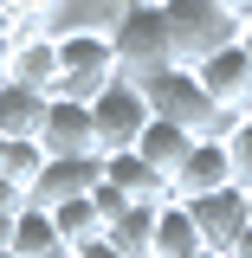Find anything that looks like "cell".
<instances>
[{
	"label": "cell",
	"mask_w": 252,
	"mask_h": 258,
	"mask_svg": "<svg viewBox=\"0 0 252 258\" xmlns=\"http://www.w3.org/2000/svg\"><path fill=\"white\" fill-rule=\"evenodd\" d=\"M117 78H123V58H117V45H110V26L65 20L59 26V97L91 103V97H104Z\"/></svg>",
	"instance_id": "cell-1"
},
{
	"label": "cell",
	"mask_w": 252,
	"mask_h": 258,
	"mask_svg": "<svg viewBox=\"0 0 252 258\" xmlns=\"http://www.w3.org/2000/svg\"><path fill=\"white\" fill-rule=\"evenodd\" d=\"M142 97H149V116L181 123V129H194V136H226V129H233L220 110H214V97L200 91L194 64H162V71H149V78H142Z\"/></svg>",
	"instance_id": "cell-2"
},
{
	"label": "cell",
	"mask_w": 252,
	"mask_h": 258,
	"mask_svg": "<svg viewBox=\"0 0 252 258\" xmlns=\"http://www.w3.org/2000/svg\"><path fill=\"white\" fill-rule=\"evenodd\" d=\"M110 45L123 58V78H136V84L162 64H175V39H168V20H162L156 0H123L110 20Z\"/></svg>",
	"instance_id": "cell-3"
},
{
	"label": "cell",
	"mask_w": 252,
	"mask_h": 258,
	"mask_svg": "<svg viewBox=\"0 0 252 258\" xmlns=\"http://www.w3.org/2000/svg\"><path fill=\"white\" fill-rule=\"evenodd\" d=\"M168 39H175V64H200L207 52H220L239 39V13H226L220 0H156Z\"/></svg>",
	"instance_id": "cell-4"
},
{
	"label": "cell",
	"mask_w": 252,
	"mask_h": 258,
	"mask_svg": "<svg viewBox=\"0 0 252 258\" xmlns=\"http://www.w3.org/2000/svg\"><path fill=\"white\" fill-rule=\"evenodd\" d=\"M91 123H97V149L117 155V149H136L142 129H149V97L136 78H117L104 97H91Z\"/></svg>",
	"instance_id": "cell-5"
},
{
	"label": "cell",
	"mask_w": 252,
	"mask_h": 258,
	"mask_svg": "<svg viewBox=\"0 0 252 258\" xmlns=\"http://www.w3.org/2000/svg\"><path fill=\"white\" fill-rule=\"evenodd\" d=\"M194 78H200V91L214 97V110H220L226 123L252 116V52L239 45V39L220 45V52H207V58L194 64Z\"/></svg>",
	"instance_id": "cell-6"
},
{
	"label": "cell",
	"mask_w": 252,
	"mask_h": 258,
	"mask_svg": "<svg viewBox=\"0 0 252 258\" xmlns=\"http://www.w3.org/2000/svg\"><path fill=\"white\" fill-rule=\"evenodd\" d=\"M194 226H200V252H233L239 239L252 232V213H246V187H220V194H200L188 200Z\"/></svg>",
	"instance_id": "cell-7"
},
{
	"label": "cell",
	"mask_w": 252,
	"mask_h": 258,
	"mask_svg": "<svg viewBox=\"0 0 252 258\" xmlns=\"http://www.w3.org/2000/svg\"><path fill=\"white\" fill-rule=\"evenodd\" d=\"M220 187H239L233 181V149H226V136H200L181 161V174H175V200H200V194H220Z\"/></svg>",
	"instance_id": "cell-8"
},
{
	"label": "cell",
	"mask_w": 252,
	"mask_h": 258,
	"mask_svg": "<svg viewBox=\"0 0 252 258\" xmlns=\"http://www.w3.org/2000/svg\"><path fill=\"white\" fill-rule=\"evenodd\" d=\"M104 181V155H52L45 174L32 181V207H65V200H84V194Z\"/></svg>",
	"instance_id": "cell-9"
},
{
	"label": "cell",
	"mask_w": 252,
	"mask_h": 258,
	"mask_svg": "<svg viewBox=\"0 0 252 258\" xmlns=\"http://www.w3.org/2000/svg\"><path fill=\"white\" fill-rule=\"evenodd\" d=\"M39 142H45V155H104V149H97L91 103H78V97H52V103H45Z\"/></svg>",
	"instance_id": "cell-10"
},
{
	"label": "cell",
	"mask_w": 252,
	"mask_h": 258,
	"mask_svg": "<svg viewBox=\"0 0 252 258\" xmlns=\"http://www.w3.org/2000/svg\"><path fill=\"white\" fill-rule=\"evenodd\" d=\"M7 78H20V84H32V91L59 97V32L52 26H26L20 45H13V71H7Z\"/></svg>",
	"instance_id": "cell-11"
},
{
	"label": "cell",
	"mask_w": 252,
	"mask_h": 258,
	"mask_svg": "<svg viewBox=\"0 0 252 258\" xmlns=\"http://www.w3.org/2000/svg\"><path fill=\"white\" fill-rule=\"evenodd\" d=\"M45 103H52L45 91H32L20 78H0V136H7V142H39Z\"/></svg>",
	"instance_id": "cell-12"
},
{
	"label": "cell",
	"mask_w": 252,
	"mask_h": 258,
	"mask_svg": "<svg viewBox=\"0 0 252 258\" xmlns=\"http://www.w3.org/2000/svg\"><path fill=\"white\" fill-rule=\"evenodd\" d=\"M200 142L194 129H181V123H162V116H149V129H142V142H136V155L156 168L162 181L175 187V174H181V161H188V149Z\"/></svg>",
	"instance_id": "cell-13"
},
{
	"label": "cell",
	"mask_w": 252,
	"mask_h": 258,
	"mask_svg": "<svg viewBox=\"0 0 252 258\" xmlns=\"http://www.w3.org/2000/svg\"><path fill=\"white\" fill-rule=\"evenodd\" d=\"M104 181L110 187H123L129 200H142V207H162V200H175V187L162 181L149 161L136 155V149H117V155H104Z\"/></svg>",
	"instance_id": "cell-14"
},
{
	"label": "cell",
	"mask_w": 252,
	"mask_h": 258,
	"mask_svg": "<svg viewBox=\"0 0 252 258\" xmlns=\"http://www.w3.org/2000/svg\"><path fill=\"white\" fill-rule=\"evenodd\" d=\"M13 258H71V245H65L59 220L45 213V207H20V220H13Z\"/></svg>",
	"instance_id": "cell-15"
},
{
	"label": "cell",
	"mask_w": 252,
	"mask_h": 258,
	"mask_svg": "<svg viewBox=\"0 0 252 258\" xmlns=\"http://www.w3.org/2000/svg\"><path fill=\"white\" fill-rule=\"evenodd\" d=\"M200 252V226H194L188 200H162L156 207V258H194Z\"/></svg>",
	"instance_id": "cell-16"
},
{
	"label": "cell",
	"mask_w": 252,
	"mask_h": 258,
	"mask_svg": "<svg viewBox=\"0 0 252 258\" xmlns=\"http://www.w3.org/2000/svg\"><path fill=\"white\" fill-rule=\"evenodd\" d=\"M45 142H7L0 136V181H13V187H26V200H32V181L45 174Z\"/></svg>",
	"instance_id": "cell-17"
},
{
	"label": "cell",
	"mask_w": 252,
	"mask_h": 258,
	"mask_svg": "<svg viewBox=\"0 0 252 258\" xmlns=\"http://www.w3.org/2000/svg\"><path fill=\"white\" fill-rule=\"evenodd\" d=\"M52 220H59V232H65V245H71V252H78V245H91V239H104V220H97L91 194H84V200H65V207H52Z\"/></svg>",
	"instance_id": "cell-18"
},
{
	"label": "cell",
	"mask_w": 252,
	"mask_h": 258,
	"mask_svg": "<svg viewBox=\"0 0 252 258\" xmlns=\"http://www.w3.org/2000/svg\"><path fill=\"white\" fill-rule=\"evenodd\" d=\"M7 13H13V26L26 32V26H52L59 32V13H65V0H0Z\"/></svg>",
	"instance_id": "cell-19"
},
{
	"label": "cell",
	"mask_w": 252,
	"mask_h": 258,
	"mask_svg": "<svg viewBox=\"0 0 252 258\" xmlns=\"http://www.w3.org/2000/svg\"><path fill=\"white\" fill-rule=\"evenodd\" d=\"M226 149H233V181L252 187V116H239V123L226 129Z\"/></svg>",
	"instance_id": "cell-20"
},
{
	"label": "cell",
	"mask_w": 252,
	"mask_h": 258,
	"mask_svg": "<svg viewBox=\"0 0 252 258\" xmlns=\"http://www.w3.org/2000/svg\"><path fill=\"white\" fill-rule=\"evenodd\" d=\"M91 207H97V220H104V232H110V226L123 220V213L136 207V200H129L123 187H110V181H97V187H91Z\"/></svg>",
	"instance_id": "cell-21"
},
{
	"label": "cell",
	"mask_w": 252,
	"mask_h": 258,
	"mask_svg": "<svg viewBox=\"0 0 252 258\" xmlns=\"http://www.w3.org/2000/svg\"><path fill=\"white\" fill-rule=\"evenodd\" d=\"M78 258H123V252H117L110 239H91V245H78Z\"/></svg>",
	"instance_id": "cell-22"
},
{
	"label": "cell",
	"mask_w": 252,
	"mask_h": 258,
	"mask_svg": "<svg viewBox=\"0 0 252 258\" xmlns=\"http://www.w3.org/2000/svg\"><path fill=\"white\" fill-rule=\"evenodd\" d=\"M13 45H20V32H0V78L13 71Z\"/></svg>",
	"instance_id": "cell-23"
},
{
	"label": "cell",
	"mask_w": 252,
	"mask_h": 258,
	"mask_svg": "<svg viewBox=\"0 0 252 258\" xmlns=\"http://www.w3.org/2000/svg\"><path fill=\"white\" fill-rule=\"evenodd\" d=\"M13 220L20 213H0V252H13Z\"/></svg>",
	"instance_id": "cell-24"
},
{
	"label": "cell",
	"mask_w": 252,
	"mask_h": 258,
	"mask_svg": "<svg viewBox=\"0 0 252 258\" xmlns=\"http://www.w3.org/2000/svg\"><path fill=\"white\" fill-rule=\"evenodd\" d=\"M220 7H226V13H239V20L252 13V0H220Z\"/></svg>",
	"instance_id": "cell-25"
},
{
	"label": "cell",
	"mask_w": 252,
	"mask_h": 258,
	"mask_svg": "<svg viewBox=\"0 0 252 258\" xmlns=\"http://www.w3.org/2000/svg\"><path fill=\"white\" fill-rule=\"evenodd\" d=\"M239 45H246V52H252V13H246V20H239Z\"/></svg>",
	"instance_id": "cell-26"
},
{
	"label": "cell",
	"mask_w": 252,
	"mask_h": 258,
	"mask_svg": "<svg viewBox=\"0 0 252 258\" xmlns=\"http://www.w3.org/2000/svg\"><path fill=\"white\" fill-rule=\"evenodd\" d=\"M0 32H20V26H13V13H7V7H0Z\"/></svg>",
	"instance_id": "cell-27"
},
{
	"label": "cell",
	"mask_w": 252,
	"mask_h": 258,
	"mask_svg": "<svg viewBox=\"0 0 252 258\" xmlns=\"http://www.w3.org/2000/svg\"><path fill=\"white\" fill-rule=\"evenodd\" d=\"M194 258H226V252H194Z\"/></svg>",
	"instance_id": "cell-28"
},
{
	"label": "cell",
	"mask_w": 252,
	"mask_h": 258,
	"mask_svg": "<svg viewBox=\"0 0 252 258\" xmlns=\"http://www.w3.org/2000/svg\"><path fill=\"white\" fill-rule=\"evenodd\" d=\"M246 213H252V187H246Z\"/></svg>",
	"instance_id": "cell-29"
},
{
	"label": "cell",
	"mask_w": 252,
	"mask_h": 258,
	"mask_svg": "<svg viewBox=\"0 0 252 258\" xmlns=\"http://www.w3.org/2000/svg\"><path fill=\"white\" fill-rule=\"evenodd\" d=\"M0 258H13V252H0Z\"/></svg>",
	"instance_id": "cell-30"
},
{
	"label": "cell",
	"mask_w": 252,
	"mask_h": 258,
	"mask_svg": "<svg viewBox=\"0 0 252 258\" xmlns=\"http://www.w3.org/2000/svg\"><path fill=\"white\" fill-rule=\"evenodd\" d=\"M71 258H78V252H71Z\"/></svg>",
	"instance_id": "cell-31"
}]
</instances>
